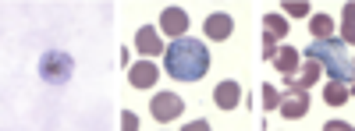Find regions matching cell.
<instances>
[{"mask_svg": "<svg viewBox=\"0 0 355 131\" xmlns=\"http://www.w3.org/2000/svg\"><path fill=\"white\" fill-rule=\"evenodd\" d=\"M164 64H167V75L178 78V82H199L210 71V50H206L202 40H174L167 50H164Z\"/></svg>", "mask_w": 355, "mask_h": 131, "instance_id": "obj_1", "label": "cell"}, {"mask_svg": "<svg viewBox=\"0 0 355 131\" xmlns=\"http://www.w3.org/2000/svg\"><path fill=\"white\" fill-rule=\"evenodd\" d=\"M306 60H316L320 71H327L331 82H345L352 85V50L341 40H316L306 50Z\"/></svg>", "mask_w": 355, "mask_h": 131, "instance_id": "obj_2", "label": "cell"}, {"mask_svg": "<svg viewBox=\"0 0 355 131\" xmlns=\"http://www.w3.org/2000/svg\"><path fill=\"white\" fill-rule=\"evenodd\" d=\"M71 75H75L71 53H64V50H46V53L40 57V78H43L46 85H68Z\"/></svg>", "mask_w": 355, "mask_h": 131, "instance_id": "obj_3", "label": "cell"}, {"mask_svg": "<svg viewBox=\"0 0 355 131\" xmlns=\"http://www.w3.org/2000/svg\"><path fill=\"white\" fill-rule=\"evenodd\" d=\"M150 110H153V117L157 121H178L182 117V110H185V103H182V96H174V92H157L153 96V103H150Z\"/></svg>", "mask_w": 355, "mask_h": 131, "instance_id": "obj_4", "label": "cell"}, {"mask_svg": "<svg viewBox=\"0 0 355 131\" xmlns=\"http://www.w3.org/2000/svg\"><path fill=\"white\" fill-rule=\"evenodd\" d=\"M288 121H299V117H306L309 114V96H306V89H284V96H281V107H277Z\"/></svg>", "mask_w": 355, "mask_h": 131, "instance_id": "obj_5", "label": "cell"}, {"mask_svg": "<svg viewBox=\"0 0 355 131\" xmlns=\"http://www.w3.org/2000/svg\"><path fill=\"white\" fill-rule=\"evenodd\" d=\"M206 40H217V43H224V40H231V32H234V18L227 15V11H214V15H206Z\"/></svg>", "mask_w": 355, "mask_h": 131, "instance_id": "obj_6", "label": "cell"}, {"mask_svg": "<svg viewBox=\"0 0 355 131\" xmlns=\"http://www.w3.org/2000/svg\"><path fill=\"white\" fill-rule=\"evenodd\" d=\"M157 78H160V71H157V64H153L150 57L128 68V82H132V89H153Z\"/></svg>", "mask_w": 355, "mask_h": 131, "instance_id": "obj_7", "label": "cell"}, {"mask_svg": "<svg viewBox=\"0 0 355 131\" xmlns=\"http://www.w3.org/2000/svg\"><path fill=\"white\" fill-rule=\"evenodd\" d=\"M160 32H164V36H171V40H182L185 32H189V15L182 8H167L160 15Z\"/></svg>", "mask_w": 355, "mask_h": 131, "instance_id": "obj_8", "label": "cell"}, {"mask_svg": "<svg viewBox=\"0 0 355 131\" xmlns=\"http://www.w3.org/2000/svg\"><path fill=\"white\" fill-rule=\"evenodd\" d=\"M135 50H139L142 57H160L167 46H164V40L157 36L153 25H142V28L135 32Z\"/></svg>", "mask_w": 355, "mask_h": 131, "instance_id": "obj_9", "label": "cell"}, {"mask_svg": "<svg viewBox=\"0 0 355 131\" xmlns=\"http://www.w3.org/2000/svg\"><path fill=\"white\" fill-rule=\"evenodd\" d=\"M270 64L284 75V78H291L295 71H299V64H302V57H299V50L295 46H277V53L270 57Z\"/></svg>", "mask_w": 355, "mask_h": 131, "instance_id": "obj_10", "label": "cell"}, {"mask_svg": "<svg viewBox=\"0 0 355 131\" xmlns=\"http://www.w3.org/2000/svg\"><path fill=\"white\" fill-rule=\"evenodd\" d=\"M214 100H217V107L220 110H234V107H239L242 103V89H239V82H220L217 89H214Z\"/></svg>", "mask_w": 355, "mask_h": 131, "instance_id": "obj_11", "label": "cell"}, {"mask_svg": "<svg viewBox=\"0 0 355 131\" xmlns=\"http://www.w3.org/2000/svg\"><path fill=\"white\" fill-rule=\"evenodd\" d=\"M348 96H352V85H345V82H327V89H323V100L331 107H345Z\"/></svg>", "mask_w": 355, "mask_h": 131, "instance_id": "obj_12", "label": "cell"}, {"mask_svg": "<svg viewBox=\"0 0 355 131\" xmlns=\"http://www.w3.org/2000/svg\"><path fill=\"white\" fill-rule=\"evenodd\" d=\"M309 28H313L316 40H334V18H327V15H313Z\"/></svg>", "mask_w": 355, "mask_h": 131, "instance_id": "obj_13", "label": "cell"}, {"mask_svg": "<svg viewBox=\"0 0 355 131\" xmlns=\"http://www.w3.org/2000/svg\"><path fill=\"white\" fill-rule=\"evenodd\" d=\"M263 32H270L274 40H284L288 36V18L284 15H266L263 18Z\"/></svg>", "mask_w": 355, "mask_h": 131, "instance_id": "obj_14", "label": "cell"}, {"mask_svg": "<svg viewBox=\"0 0 355 131\" xmlns=\"http://www.w3.org/2000/svg\"><path fill=\"white\" fill-rule=\"evenodd\" d=\"M259 100H263V110H277V107H281V89L266 82V85L259 89Z\"/></svg>", "mask_w": 355, "mask_h": 131, "instance_id": "obj_15", "label": "cell"}, {"mask_svg": "<svg viewBox=\"0 0 355 131\" xmlns=\"http://www.w3.org/2000/svg\"><path fill=\"white\" fill-rule=\"evenodd\" d=\"M284 11H288L291 18H306V15H309V4H302V0H295V4H291V0H288Z\"/></svg>", "mask_w": 355, "mask_h": 131, "instance_id": "obj_16", "label": "cell"}, {"mask_svg": "<svg viewBox=\"0 0 355 131\" xmlns=\"http://www.w3.org/2000/svg\"><path fill=\"white\" fill-rule=\"evenodd\" d=\"M352 15H355V4H348L345 8V40L352 43V36H355V25H352Z\"/></svg>", "mask_w": 355, "mask_h": 131, "instance_id": "obj_17", "label": "cell"}, {"mask_svg": "<svg viewBox=\"0 0 355 131\" xmlns=\"http://www.w3.org/2000/svg\"><path fill=\"white\" fill-rule=\"evenodd\" d=\"M121 128H125V131H135V128H139V117H135L132 110H125V114H121Z\"/></svg>", "mask_w": 355, "mask_h": 131, "instance_id": "obj_18", "label": "cell"}, {"mask_svg": "<svg viewBox=\"0 0 355 131\" xmlns=\"http://www.w3.org/2000/svg\"><path fill=\"white\" fill-rule=\"evenodd\" d=\"M185 131H210V121H206V117H199V121L185 124Z\"/></svg>", "mask_w": 355, "mask_h": 131, "instance_id": "obj_19", "label": "cell"}, {"mask_svg": "<svg viewBox=\"0 0 355 131\" xmlns=\"http://www.w3.org/2000/svg\"><path fill=\"white\" fill-rule=\"evenodd\" d=\"M327 128H331V131H345L348 124H345V121H327Z\"/></svg>", "mask_w": 355, "mask_h": 131, "instance_id": "obj_20", "label": "cell"}]
</instances>
